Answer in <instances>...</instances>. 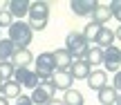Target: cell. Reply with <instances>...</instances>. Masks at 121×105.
Listing matches in <instances>:
<instances>
[{"instance_id": "cb8c5ba5", "label": "cell", "mask_w": 121, "mask_h": 105, "mask_svg": "<svg viewBox=\"0 0 121 105\" xmlns=\"http://www.w3.org/2000/svg\"><path fill=\"white\" fill-rule=\"evenodd\" d=\"M105 7H108L110 16H112L114 20H121V2H119V0H112V2L105 4Z\"/></svg>"}, {"instance_id": "9c48e42d", "label": "cell", "mask_w": 121, "mask_h": 105, "mask_svg": "<svg viewBox=\"0 0 121 105\" xmlns=\"http://www.w3.org/2000/svg\"><path fill=\"white\" fill-rule=\"evenodd\" d=\"M96 7H99L96 0H72L69 2V9L74 11V16H90Z\"/></svg>"}, {"instance_id": "3957f363", "label": "cell", "mask_w": 121, "mask_h": 105, "mask_svg": "<svg viewBox=\"0 0 121 105\" xmlns=\"http://www.w3.org/2000/svg\"><path fill=\"white\" fill-rule=\"evenodd\" d=\"M90 47L92 45H87L78 31H72V34H67V38H65V49H67V54L72 56V61H83Z\"/></svg>"}, {"instance_id": "8fae6325", "label": "cell", "mask_w": 121, "mask_h": 105, "mask_svg": "<svg viewBox=\"0 0 121 105\" xmlns=\"http://www.w3.org/2000/svg\"><path fill=\"white\" fill-rule=\"evenodd\" d=\"M85 81H87V87H90V89L99 92V89H103L105 85H108V74H105L103 69H92Z\"/></svg>"}, {"instance_id": "83f0119b", "label": "cell", "mask_w": 121, "mask_h": 105, "mask_svg": "<svg viewBox=\"0 0 121 105\" xmlns=\"http://www.w3.org/2000/svg\"><path fill=\"white\" fill-rule=\"evenodd\" d=\"M45 105H63V101H60V98H56V96H54L52 101H47Z\"/></svg>"}, {"instance_id": "4fadbf2b", "label": "cell", "mask_w": 121, "mask_h": 105, "mask_svg": "<svg viewBox=\"0 0 121 105\" xmlns=\"http://www.w3.org/2000/svg\"><path fill=\"white\" fill-rule=\"evenodd\" d=\"M54 56V65H56V72H67L69 65H72V56L67 54L65 47H58L56 52H52Z\"/></svg>"}, {"instance_id": "f1b7e54d", "label": "cell", "mask_w": 121, "mask_h": 105, "mask_svg": "<svg viewBox=\"0 0 121 105\" xmlns=\"http://www.w3.org/2000/svg\"><path fill=\"white\" fill-rule=\"evenodd\" d=\"M0 105H9V101H7L4 96H0Z\"/></svg>"}, {"instance_id": "ba28073f", "label": "cell", "mask_w": 121, "mask_h": 105, "mask_svg": "<svg viewBox=\"0 0 121 105\" xmlns=\"http://www.w3.org/2000/svg\"><path fill=\"white\" fill-rule=\"evenodd\" d=\"M4 9L11 13L13 20H22V18H27V11H29V0H9Z\"/></svg>"}, {"instance_id": "2e32d148", "label": "cell", "mask_w": 121, "mask_h": 105, "mask_svg": "<svg viewBox=\"0 0 121 105\" xmlns=\"http://www.w3.org/2000/svg\"><path fill=\"white\" fill-rule=\"evenodd\" d=\"M20 92H22V87L11 78V81H4L2 83V94H0V96H4L7 101H16V98L20 96Z\"/></svg>"}, {"instance_id": "7c38bea8", "label": "cell", "mask_w": 121, "mask_h": 105, "mask_svg": "<svg viewBox=\"0 0 121 105\" xmlns=\"http://www.w3.org/2000/svg\"><path fill=\"white\" fill-rule=\"evenodd\" d=\"M69 76H72L74 81H85L87 76H90V72H92V67L87 65L85 61H72V65H69Z\"/></svg>"}, {"instance_id": "7402d4cb", "label": "cell", "mask_w": 121, "mask_h": 105, "mask_svg": "<svg viewBox=\"0 0 121 105\" xmlns=\"http://www.w3.org/2000/svg\"><path fill=\"white\" fill-rule=\"evenodd\" d=\"M99 29H101V25H94V22H87V25L83 27V31H81L83 40H85L87 45H94V38H96V34H99Z\"/></svg>"}, {"instance_id": "52a82bcc", "label": "cell", "mask_w": 121, "mask_h": 105, "mask_svg": "<svg viewBox=\"0 0 121 105\" xmlns=\"http://www.w3.org/2000/svg\"><path fill=\"white\" fill-rule=\"evenodd\" d=\"M13 81H16L20 87H27V89L38 87V76L34 74L31 67H20V69H16L13 72Z\"/></svg>"}, {"instance_id": "4316f807", "label": "cell", "mask_w": 121, "mask_h": 105, "mask_svg": "<svg viewBox=\"0 0 121 105\" xmlns=\"http://www.w3.org/2000/svg\"><path fill=\"white\" fill-rule=\"evenodd\" d=\"M16 105H34V103L29 101V96H22V94H20V96L16 98Z\"/></svg>"}, {"instance_id": "9a60e30c", "label": "cell", "mask_w": 121, "mask_h": 105, "mask_svg": "<svg viewBox=\"0 0 121 105\" xmlns=\"http://www.w3.org/2000/svg\"><path fill=\"white\" fill-rule=\"evenodd\" d=\"M52 81H54V87L63 89V92H67V89L72 87V83H74V78L69 76V72H54Z\"/></svg>"}, {"instance_id": "30bf717a", "label": "cell", "mask_w": 121, "mask_h": 105, "mask_svg": "<svg viewBox=\"0 0 121 105\" xmlns=\"http://www.w3.org/2000/svg\"><path fill=\"white\" fill-rule=\"evenodd\" d=\"M9 63H11L16 69H20V67H29L31 63H34V54L29 52V47H27V49H16Z\"/></svg>"}, {"instance_id": "f546056e", "label": "cell", "mask_w": 121, "mask_h": 105, "mask_svg": "<svg viewBox=\"0 0 121 105\" xmlns=\"http://www.w3.org/2000/svg\"><path fill=\"white\" fill-rule=\"evenodd\" d=\"M0 94H2V83H0Z\"/></svg>"}, {"instance_id": "8992f818", "label": "cell", "mask_w": 121, "mask_h": 105, "mask_svg": "<svg viewBox=\"0 0 121 105\" xmlns=\"http://www.w3.org/2000/svg\"><path fill=\"white\" fill-rule=\"evenodd\" d=\"M101 65L105 67V74L108 72H112V74H117L121 69V47L119 45H110L108 49H103V61H101Z\"/></svg>"}, {"instance_id": "6da1fadb", "label": "cell", "mask_w": 121, "mask_h": 105, "mask_svg": "<svg viewBox=\"0 0 121 105\" xmlns=\"http://www.w3.org/2000/svg\"><path fill=\"white\" fill-rule=\"evenodd\" d=\"M27 25H29L31 31H43L47 29L49 22V4L43 2V0H34L29 2V11H27Z\"/></svg>"}, {"instance_id": "e0dca14e", "label": "cell", "mask_w": 121, "mask_h": 105, "mask_svg": "<svg viewBox=\"0 0 121 105\" xmlns=\"http://www.w3.org/2000/svg\"><path fill=\"white\" fill-rule=\"evenodd\" d=\"M96 94H99V101L103 103V105H119V101H121V96L110 87V85H105V87L99 89Z\"/></svg>"}, {"instance_id": "5b68a950", "label": "cell", "mask_w": 121, "mask_h": 105, "mask_svg": "<svg viewBox=\"0 0 121 105\" xmlns=\"http://www.w3.org/2000/svg\"><path fill=\"white\" fill-rule=\"evenodd\" d=\"M34 74L38 76V81L40 78H49V76L56 72V65H54V56H52V52H40L38 56L34 58Z\"/></svg>"}, {"instance_id": "ffe728a7", "label": "cell", "mask_w": 121, "mask_h": 105, "mask_svg": "<svg viewBox=\"0 0 121 105\" xmlns=\"http://www.w3.org/2000/svg\"><path fill=\"white\" fill-rule=\"evenodd\" d=\"M13 52H16V47L11 45V40H9V38H0V63L11 61Z\"/></svg>"}, {"instance_id": "d4e9b609", "label": "cell", "mask_w": 121, "mask_h": 105, "mask_svg": "<svg viewBox=\"0 0 121 105\" xmlns=\"http://www.w3.org/2000/svg\"><path fill=\"white\" fill-rule=\"evenodd\" d=\"M11 22H13L11 13L2 7V9H0V29H2V27H7V29H9V25H11Z\"/></svg>"}, {"instance_id": "5bb4252c", "label": "cell", "mask_w": 121, "mask_h": 105, "mask_svg": "<svg viewBox=\"0 0 121 105\" xmlns=\"http://www.w3.org/2000/svg\"><path fill=\"white\" fill-rule=\"evenodd\" d=\"M110 45H114V34H112V29H108V27H101L99 34H96V38H94V47H99V49H108Z\"/></svg>"}, {"instance_id": "7a4b0ae2", "label": "cell", "mask_w": 121, "mask_h": 105, "mask_svg": "<svg viewBox=\"0 0 121 105\" xmlns=\"http://www.w3.org/2000/svg\"><path fill=\"white\" fill-rule=\"evenodd\" d=\"M31 38H34V31L25 20H13L9 25V40L16 49H27L31 45Z\"/></svg>"}, {"instance_id": "44dd1931", "label": "cell", "mask_w": 121, "mask_h": 105, "mask_svg": "<svg viewBox=\"0 0 121 105\" xmlns=\"http://www.w3.org/2000/svg\"><path fill=\"white\" fill-rule=\"evenodd\" d=\"M83 61H85L90 67H94V65H101V61H103V49H99V47H90Z\"/></svg>"}, {"instance_id": "603a6c76", "label": "cell", "mask_w": 121, "mask_h": 105, "mask_svg": "<svg viewBox=\"0 0 121 105\" xmlns=\"http://www.w3.org/2000/svg\"><path fill=\"white\" fill-rule=\"evenodd\" d=\"M13 72H16V67H13L9 61L0 63V83H4V81H11V78H13Z\"/></svg>"}, {"instance_id": "484cf974", "label": "cell", "mask_w": 121, "mask_h": 105, "mask_svg": "<svg viewBox=\"0 0 121 105\" xmlns=\"http://www.w3.org/2000/svg\"><path fill=\"white\" fill-rule=\"evenodd\" d=\"M108 85H110V87H112L114 92L119 94V89H121V74H119V72H117V74L112 76V83H108Z\"/></svg>"}, {"instance_id": "277c9868", "label": "cell", "mask_w": 121, "mask_h": 105, "mask_svg": "<svg viewBox=\"0 0 121 105\" xmlns=\"http://www.w3.org/2000/svg\"><path fill=\"white\" fill-rule=\"evenodd\" d=\"M54 94H56V87H54L52 76H49V78H40L38 81V87L31 89L29 101L34 103V105H45L47 101H52V98H54Z\"/></svg>"}, {"instance_id": "d6986e66", "label": "cell", "mask_w": 121, "mask_h": 105, "mask_svg": "<svg viewBox=\"0 0 121 105\" xmlns=\"http://www.w3.org/2000/svg\"><path fill=\"white\" fill-rule=\"evenodd\" d=\"M90 16H92V22H94V25H101V27H105V22H108L110 18H112L105 4H99V7H96L94 11L90 13Z\"/></svg>"}, {"instance_id": "ac0fdd59", "label": "cell", "mask_w": 121, "mask_h": 105, "mask_svg": "<svg viewBox=\"0 0 121 105\" xmlns=\"http://www.w3.org/2000/svg\"><path fill=\"white\" fill-rule=\"evenodd\" d=\"M63 105H85V98H83V94L78 92V89H74V87H69L67 92L63 94Z\"/></svg>"}]
</instances>
